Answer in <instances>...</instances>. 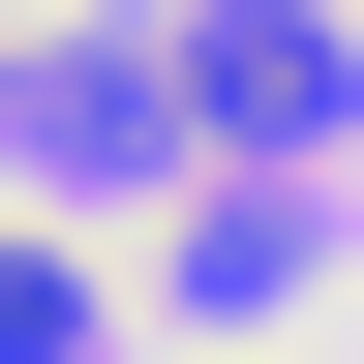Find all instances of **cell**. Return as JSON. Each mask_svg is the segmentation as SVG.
<instances>
[{
	"label": "cell",
	"mask_w": 364,
	"mask_h": 364,
	"mask_svg": "<svg viewBox=\"0 0 364 364\" xmlns=\"http://www.w3.org/2000/svg\"><path fill=\"white\" fill-rule=\"evenodd\" d=\"M182 122L334 152V122H364V31H334V0H182Z\"/></svg>",
	"instance_id": "6da1fadb"
},
{
	"label": "cell",
	"mask_w": 364,
	"mask_h": 364,
	"mask_svg": "<svg viewBox=\"0 0 364 364\" xmlns=\"http://www.w3.org/2000/svg\"><path fill=\"white\" fill-rule=\"evenodd\" d=\"M152 122H182V61H31V152L61 182H152Z\"/></svg>",
	"instance_id": "7a4b0ae2"
},
{
	"label": "cell",
	"mask_w": 364,
	"mask_h": 364,
	"mask_svg": "<svg viewBox=\"0 0 364 364\" xmlns=\"http://www.w3.org/2000/svg\"><path fill=\"white\" fill-rule=\"evenodd\" d=\"M152 304H213V334H273V304H304V213H273V182H243V213H182V273H152Z\"/></svg>",
	"instance_id": "3957f363"
}]
</instances>
